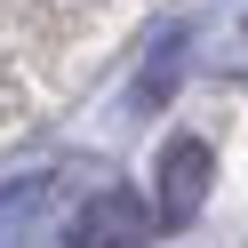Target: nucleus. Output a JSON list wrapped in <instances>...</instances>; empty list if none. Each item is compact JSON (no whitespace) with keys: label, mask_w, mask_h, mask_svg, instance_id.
I'll return each mask as SVG.
<instances>
[{"label":"nucleus","mask_w":248,"mask_h":248,"mask_svg":"<svg viewBox=\"0 0 248 248\" xmlns=\"http://www.w3.org/2000/svg\"><path fill=\"white\" fill-rule=\"evenodd\" d=\"M208 176H216V152L200 136H168L160 160H152V208H160V224H192L208 208Z\"/></svg>","instance_id":"f257e3e1"},{"label":"nucleus","mask_w":248,"mask_h":248,"mask_svg":"<svg viewBox=\"0 0 248 248\" xmlns=\"http://www.w3.org/2000/svg\"><path fill=\"white\" fill-rule=\"evenodd\" d=\"M64 248H152V216L136 192H96L80 216H72Z\"/></svg>","instance_id":"f03ea898"}]
</instances>
